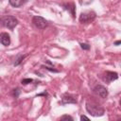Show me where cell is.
<instances>
[{
  "label": "cell",
  "instance_id": "obj_1",
  "mask_svg": "<svg viewBox=\"0 0 121 121\" xmlns=\"http://www.w3.org/2000/svg\"><path fill=\"white\" fill-rule=\"evenodd\" d=\"M86 111L93 116H102L105 113V110L100 105L94 102H86Z\"/></svg>",
  "mask_w": 121,
  "mask_h": 121
},
{
  "label": "cell",
  "instance_id": "obj_2",
  "mask_svg": "<svg viewBox=\"0 0 121 121\" xmlns=\"http://www.w3.org/2000/svg\"><path fill=\"white\" fill-rule=\"evenodd\" d=\"M0 23L7 28L9 29H13L17 25H18V20L11 15H8V16H4L3 18H1Z\"/></svg>",
  "mask_w": 121,
  "mask_h": 121
},
{
  "label": "cell",
  "instance_id": "obj_3",
  "mask_svg": "<svg viewBox=\"0 0 121 121\" xmlns=\"http://www.w3.org/2000/svg\"><path fill=\"white\" fill-rule=\"evenodd\" d=\"M96 17V14L95 11L93 10H89V11H84V12H81L80 15H79V22L81 24H88V23H91L93 22Z\"/></svg>",
  "mask_w": 121,
  "mask_h": 121
},
{
  "label": "cell",
  "instance_id": "obj_4",
  "mask_svg": "<svg viewBox=\"0 0 121 121\" xmlns=\"http://www.w3.org/2000/svg\"><path fill=\"white\" fill-rule=\"evenodd\" d=\"M32 24L39 29H43L47 26V21L42 17V16H33L32 18Z\"/></svg>",
  "mask_w": 121,
  "mask_h": 121
},
{
  "label": "cell",
  "instance_id": "obj_5",
  "mask_svg": "<svg viewBox=\"0 0 121 121\" xmlns=\"http://www.w3.org/2000/svg\"><path fill=\"white\" fill-rule=\"evenodd\" d=\"M94 93L96 94L98 96L102 97V98H106L108 96V90L106 87H104L103 85H100V84H97L94 87L93 89Z\"/></svg>",
  "mask_w": 121,
  "mask_h": 121
},
{
  "label": "cell",
  "instance_id": "obj_6",
  "mask_svg": "<svg viewBox=\"0 0 121 121\" xmlns=\"http://www.w3.org/2000/svg\"><path fill=\"white\" fill-rule=\"evenodd\" d=\"M118 78V74L116 72H112V71H106L103 74V80L107 83H111L113 80H116Z\"/></svg>",
  "mask_w": 121,
  "mask_h": 121
},
{
  "label": "cell",
  "instance_id": "obj_7",
  "mask_svg": "<svg viewBox=\"0 0 121 121\" xmlns=\"http://www.w3.org/2000/svg\"><path fill=\"white\" fill-rule=\"evenodd\" d=\"M0 43L4 46H8L10 44V36L7 32L0 33Z\"/></svg>",
  "mask_w": 121,
  "mask_h": 121
},
{
  "label": "cell",
  "instance_id": "obj_8",
  "mask_svg": "<svg viewBox=\"0 0 121 121\" xmlns=\"http://www.w3.org/2000/svg\"><path fill=\"white\" fill-rule=\"evenodd\" d=\"M69 103H77V99L69 94H64L61 98V104H69Z\"/></svg>",
  "mask_w": 121,
  "mask_h": 121
},
{
  "label": "cell",
  "instance_id": "obj_9",
  "mask_svg": "<svg viewBox=\"0 0 121 121\" xmlns=\"http://www.w3.org/2000/svg\"><path fill=\"white\" fill-rule=\"evenodd\" d=\"M63 8H64V9L68 10L74 18L76 17V7H75V5H74L73 3H66V4H63Z\"/></svg>",
  "mask_w": 121,
  "mask_h": 121
},
{
  "label": "cell",
  "instance_id": "obj_10",
  "mask_svg": "<svg viewBox=\"0 0 121 121\" xmlns=\"http://www.w3.org/2000/svg\"><path fill=\"white\" fill-rule=\"evenodd\" d=\"M27 2V0H9V3L13 8H20L23 5H25Z\"/></svg>",
  "mask_w": 121,
  "mask_h": 121
},
{
  "label": "cell",
  "instance_id": "obj_11",
  "mask_svg": "<svg viewBox=\"0 0 121 121\" xmlns=\"http://www.w3.org/2000/svg\"><path fill=\"white\" fill-rule=\"evenodd\" d=\"M26 57V55H18L17 56V58L15 59V61H14V66H17V65H19L22 61H23V60L25 59Z\"/></svg>",
  "mask_w": 121,
  "mask_h": 121
},
{
  "label": "cell",
  "instance_id": "obj_12",
  "mask_svg": "<svg viewBox=\"0 0 121 121\" xmlns=\"http://www.w3.org/2000/svg\"><path fill=\"white\" fill-rule=\"evenodd\" d=\"M20 93H21V91H20L19 88H16V89H14V90H12V95H13L15 98H17V97L19 96Z\"/></svg>",
  "mask_w": 121,
  "mask_h": 121
},
{
  "label": "cell",
  "instance_id": "obj_13",
  "mask_svg": "<svg viewBox=\"0 0 121 121\" xmlns=\"http://www.w3.org/2000/svg\"><path fill=\"white\" fill-rule=\"evenodd\" d=\"M79 4L80 5H83V6H86V5H89L93 2V0H78Z\"/></svg>",
  "mask_w": 121,
  "mask_h": 121
},
{
  "label": "cell",
  "instance_id": "obj_14",
  "mask_svg": "<svg viewBox=\"0 0 121 121\" xmlns=\"http://www.w3.org/2000/svg\"><path fill=\"white\" fill-rule=\"evenodd\" d=\"M31 82H33V79L32 78H24L22 80V84L23 85H26V84H29Z\"/></svg>",
  "mask_w": 121,
  "mask_h": 121
},
{
  "label": "cell",
  "instance_id": "obj_15",
  "mask_svg": "<svg viewBox=\"0 0 121 121\" xmlns=\"http://www.w3.org/2000/svg\"><path fill=\"white\" fill-rule=\"evenodd\" d=\"M74 118L72 117V116H70V115H67V114H65V115H62L61 117H60V120H73Z\"/></svg>",
  "mask_w": 121,
  "mask_h": 121
},
{
  "label": "cell",
  "instance_id": "obj_16",
  "mask_svg": "<svg viewBox=\"0 0 121 121\" xmlns=\"http://www.w3.org/2000/svg\"><path fill=\"white\" fill-rule=\"evenodd\" d=\"M80 47L84 50H89L90 49V45L88 43H80Z\"/></svg>",
  "mask_w": 121,
  "mask_h": 121
},
{
  "label": "cell",
  "instance_id": "obj_17",
  "mask_svg": "<svg viewBox=\"0 0 121 121\" xmlns=\"http://www.w3.org/2000/svg\"><path fill=\"white\" fill-rule=\"evenodd\" d=\"M43 67H44L46 70H49V71H51V72H59L58 70H56V69H54V68H52V67H48V66H43Z\"/></svg>",
  "mask_w": 121,
  "mask_h": 121
},
{
  "label": "cell",
  "instance_id": "obj_18",
  "mask_svg": "<svg viewBox=\"0 0 121 121\" xmlns=\"http://www.w3.org/2000/svg\"><path fill=\"white\" fill-rule=\"evenodd\" d=\"M80 119H81V120H83V119H85V120H89V118H88L86 115H81V116H80Z\"/></svg>",
  "mask_w": 121,
  "mask_h": 121
},
{
  "label": "cell",
  "instance_id": "obj_19",
  "mask_svg": "<svg viewBox=\"0 0 121 121\" xmlns=\"http://www.w3.org/2000/svg\"><path fill=\"white\" fill-rule=\"evenodd\" d=\"M120 43H121L120 41H116V42L114 43V44H115V45H119V44H120Z\"/></svg>",
  "mask_w": 121,
  "mask_h": 121
}]
</instances>
